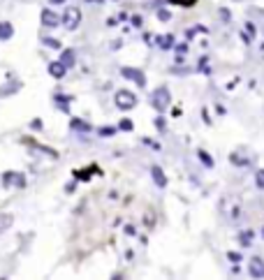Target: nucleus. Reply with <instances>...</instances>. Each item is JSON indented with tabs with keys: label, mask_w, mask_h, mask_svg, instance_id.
<instances>
[{
	"label": "nucleus",
	"mask_w": 264,
	"mask_h": 280,
	"mask_svg": "<svg viewBox=\"0 0 264 280\" xmlns=\"http://www.w3.org/2000/svg\"><path fill=\"white\" fill-rule=\"evenodd\" d=\"M232 165L243 167V165H250V160H248V158H241L239 153H232Z\"/></svg>",
	"instance_id": "dca6fc26"
},
{
	"label": "nucleus",
	"mask_w": 264,
	"mask_h": 280,
	"mask_svg": "<svg viewBox=\"0 0 264 280\" xmlns=\"http://www.w3.org/2000/svg\"><path fill=\"white\" fill-rule=\"evenodd\" d=\"M49 74H51L53 79H63V77L67 74V67H65L61 61H56V63H51V65H49Z\"/></svg>",
	"instance_id": "0eeeda50"
},
{
	"label": "nucleus",
	"mask_w": 264,
	"mask_h": 280,
	"mask_svg": "<svg viewBox=\"0 0 264 280\" xmlns=\"http://www.w3.org/2000/svg\"><path fill=\"white\" fill-rule=\"evenodd\" d=\"M61 63L67 67V70H70V67H74V63H77V56H74V51H72V49H65V51H63V56H61Z\"/></svg>",
	"instance_id": "1a4fd4ad"
},
{
	"label": "nucleus",
	"mask_w": 264,
	"mask_h": 280,
	"mask_svg": "<svg viewBox=\"0 0 264 280\" xmlns=\"http://www.w3.org/2000/svg\"><path fill=\"white\" fill-rule=\"evenodd\" d=\"M93 172H95V167H93V169H84V172H74V176L81 178V181H88V176L93 174Z\"/></svg>",
	"instance_id": "a211bd4d"
},
{
	"label": "nucleus",
	"mask_w": 264,
	"mask_h": 280,
	"mask_svg": "<svg viewBox=\"0 0 264 280\" xmlns=\"http://www.w3.org/2000/svg\"><path fill=\"white\" fill-rule=\"evenodd\" d=\"M151 105L155 111H165L169 105H172V93H169V88H158V90H153V95H151Z\"/></svg>",
	"instance_id": "f257e3e1"
},
{
	"label": "nucleus",
	"mask_w": 264,
	"mask_h": 280,
	"mask_svg": "<svg viewBox=\"0 0 264 280\" xmlns=\"http://www.w3.org/2000/svg\"><path fill=\"white\" fill-rule=\"evenodd\" d=\"M246 30H248V37L255 35V28H253V23H246Z\"/></svg>",
	"instance_id": "a878e982"
},
{
	"label": "nucleus",
	"mask_w": 264,
	"mask_h": 280,
	"mask_svg": "<svg viewBox=\"0 0 264 280\" xmlns=\"http://www.w3.org/2000/svg\"><path fill=\"white\" fill-rule=\"evenodd\" d=\"M44 44L51 46V49H61V42H58V40H51V37H44Z\"/></svg>",
	"instance_id": "412c9836"
},
{
	"label": "nucleus",
	"mask_w": 264,
	"mask_h": 280,
	"mask_svg": "<svg viewBox=\"0 0 264 280\" xmlns=\"http://www.w3.org/2000/svg\"><path fill=\"white\" fill-rule=\"evenodd\" d=\"M250 276H253V278H264V262L260 257H253V259H250Z\"/></svg>",
	"instance_id": "423d86ee"
},
{
	"label": "nucleus",
	"mask_w": 264,
	"mask_h": 280,
	"mask_svg": "<svg viewBox=\"0 0 264 280\" xmlns=\"http://www.w3.org/2000/svg\"><path fill=\"white\" fill-rule=\"evenodd\" d=\"M42 23L46 28H53V26H58V23H63V17H58L51 9H42Z\"/></svg>",
	"instance_id": "39448f33"
},
{
	"label": "nucleus",
	"mask_w": 264,
	"mask_h": 280,
	"mask_svg": "<svg viewBox=\"0 0 264 280\" xmlns=\"http://www.w3.org/2000/svg\"><path fill=\"white\" fill-rule=\"evenodd\" d=\"M114 128H100V130H97V134H100V137H111V134H114Z\"/></svg>",
	"instance_id": "5701e85b"
},
{
	"label": "nucleus",
	"mask_w": 264,
	"mask_h": 280,
	"mask_svg": "<svg viewBox=\"0 0 264 280\" xmlns=\"http://www.w3.org/2000/svg\"><path fill=\"white\" fill-rule=\"evenodd\" d=\"M158 19H160V21H169V19H172V14H169L167 9H160V12H158Z\"/></svg>",
	"instance_id": "b1692460"
},
{
	"label": "nucleus",
	"mask_w": 264,
	"mask_h": 280,
	"mask_svg": "<svg viewBox=\"0 0 264 280\" xmlns=\"http://www.w3.org/2000/svg\"><path fill=\"white\" fill-rule=\"evenodd\" d=\"M70 128H72V130H79V132H90V123L81 121V118H72Z\"/></svg>",
	"instance_id": "9b49d317"
},
{
	"label": "nucleus",
	"mask_w": 264,
	"mask_h": 280,
	"mask_svg": "<svg viewBox=\"0 0 264 280\" xmlns=\"http://www.w3.org/2000/svg\"><path fill=\"white\" fill-rule=\"evenodd\" d=\"M118 128H121V130H123V132H132V128H134V125H132V121H130V118H123Z\"/></svg>",
	"instance_id": "aec40b11"
},
{
	"label": "nucleus",
	"mask_w": 264,
	"mask_h": 280,
	"mask_svg": "<svg viewBox=\"0 0 264 280\" xmlns=\"http://www.w3.org/2000/svg\"><path fill=\"white\" fill-rule=\"evenodd\" d=\"M197 155H199V160H202L204 167H213V158L206 153V151H197Z\"/></svg>",
	"instance_id": "2eb2a0df"
},
{
	"label": "nucleus",
	"mask_w": 264,
	"mask_h": 280,
	"mask_svg": "<svg viewBox=\"0 0 264 280\" xmlns=\"http://www.w3.org/2000/svg\"><path fill=\"white\" fill-rule=\"evenodd\" d=\"M81 23V9L79 7H70L63 12V26L67 30H77Z\"/></svg>",
	"instance_id": "f03ea898"
},
{
	"label": "nucleus",
	"mask_w": 264,
	"mask_h": 280,
	"mask_svg": "<svg viewBox=\"0 0 264 280\" xmlns=\"http://www.w3.org/2000/svg\"><path fill=\"white\" fill-rule=\"evenodd\" d=\"M227 257L232 259V262H239V259H241V255H239V253H229Z\"/></svg>",
	"instance_id": "bb28decb"
},
{
	"label": "nucleus",
	"mask_w": 264,
	"mask_h": 280,
	"mask_svg": "<svg viewBox=\"0 0 264 280\" xmlns=\"http://www.w3.org/2000/svg\"><path fill=\"white\" fill-rule=\"evenodd\" d=\"M176 51H178V53H185V51H188V44H181V46H176Z\"/></svg>",
	"instance_id": "cd10ccee"
},
{
	"label": "nucleus",
	"mask_w": 264,
	"mask_h": 280,
	"mask_svg": "<svg viewBox=\"0 0 264 280\" xmlns=\"http://www.w3.org/2000/svg\"><path fill=\"white\" fill-rule=\"evenodd\" d=\"M255 185L260 188V190H264V169H260L255 174Z\"/></svg>",
	"instance_id": "6ab92c4d"
},
{
	"label": "nucleus",
	"mask_w": 264,
	"mask_h": 280,
	"mask_svg": "<svg viewBox=\"0 0 264 280\" xmlns=\"http://www.w3.org/2000/svg\"><path fill=\"white\" fill-rule=\"evenodd\" d=\"M121 77H123V79L134 81V84L141 86V88L146 86V77H144V72L137 70V67H123V70H121Z\"/></svg>",
	"instance_id": "20e7f679"
},
{
	"label": "nucleus",
	"mask_w": 264,
	"mask_h": 280,
	"mask_svg": "<svg viewBox=\"0 0 264 280\" xmlns=\"http://www.w3.org/2000/svg\"><path fill=\"white\" fill-rule=\"evenodd\" d=\"M65 0H51V5H63Z\"/></svg>",
	"instance_id": "c85d7f7f"
},
{
	"label": "nucleus",
	"mask_w": 264,
	"mask_h": 280,
	"mask_svg": "<svg viewBox=\"0 0 264 280\" xmlns=\"http://www.w3.org/2000/svg\"><path fill=\"white\" fill-rule=\"evenodd\" d=\"M239 241H241V245H250V241H253V232H241Z\"/></svg>",
	"instance_id": "f3484780"
},
{
	"label": "nucleus",
	"mask_w": 264,
	"mask_h": 280,
	"mask_svg": "<svg viewBox=\"0 0 264 280\" xmlns=\"http://www.w3.org/2000/svg\"><path fill=\"white\" fill-rule=\"evenodd\" d=\"M151 174H153L155 185H160V188H165V185H167V176H165V172H162L160 167H153V169H151Z\"/></svg>",
	"instance_id": "9d476101"
},
{
	"label": "nucleus",
	"mask_w": 264,
	"mask_h": 280,
	"mask_svg": "<svg viewBox=\"0 0 264 280\" xmlns=\"http://www.w3.org/2000/svg\"><path fill=\"white\" fill-rule=\"evenodd\" d=\"M5 185L23 188V185H26V178H23V174H12V172H7V174H5Z\"/></svg>",
	"instance_id": "6e6552de"
},
{
	"label": "nucleus",
	"mask_w": 264,
	"mask_h": 280,
	"mask_svg": "<svg viewBox=\"0 0 264 280\" xmlns=\"http://www.w3.org/2000/svg\"><path fill=\"white\" fill-rule=\"evenodd\" d=\"M12 35H14V26L7 23V21H2L0 23V40H9Z\"/></svg>",
	"instance_id": "ddd939ff"
},
{
	"label": "nucleus",
	"mask_w": 264,
	"mask_h": 280,
	"mask_svg": "<svg viewBox=\"0 0 264 280\" xmlns=\"http://www.w3.org/2000/svg\"><path fill=\"white\" fill-rule=\"evenodd\" d=\"M158 46L162 49V51H169V49L174 46V37L172 35H160L158 37Z\"/></svg>",
	"instance_id": "f8f14e48"
},
{
	"label": "nucleus",
	"mask_w": 264,
	"mask_h": 280,
	"mask_svg": "<svg viewBox=\"0 0 264 280\" xmlns=\"http://www.w3.org/2000/svg\"><path fill=\"white\" fill-rule=\"evenodd\" d=\"M169 2H174V5H181V7H190V5H195L197 0H169Z\"/></svg>",
	"instance_id": "4be33fe9"
},
{
	"label": "nucleus",
	"mask_w": 264,
	"mask_h": 280,
	"mask_svg": "<svg viewBox=\"0 0 264 280\" xmlns=\"http://www.w3.org/2000/svg\"><path fill=\"white\" fill-rule=\"evenodd\" d=\"M155 128H158L160 132L165 130V118H162V116H158V118H155Z\"/></svg>",
	"instance_id": "393cba45"
},
{
	"label": "nucleus",
	"mask_w": 264,
	"mask_h": 280,
	"mask_svg": "<svg viewBox=\"0 0 264 280\" xmlns=\"http://www.w3.org/2000/svg\"><path fill=\"white\" fill-rule=\"evenodd\" d=\"M114 100H116V107H118V109H134V107H137V97H134L132 90H118Z\"/></svg>",
	"instance_id": "7ed1b4c3"
},
{
	"label": "nucleus",
	"mask_w": 264,
	"mask_h": 280,
	"mask_svg": "<svg viewBox=\"0 0 264 280\" xmlns=\"http://www.w3.org/2000/svg\"><path fill=\"white\" fill-rule=\"evenodd\" d=\"M12 222H14V218H12V215H7V213H0V232L9 229V227H12Z\"/></svg>",
	"instance_id": "4468645a"
}]
</instances>
